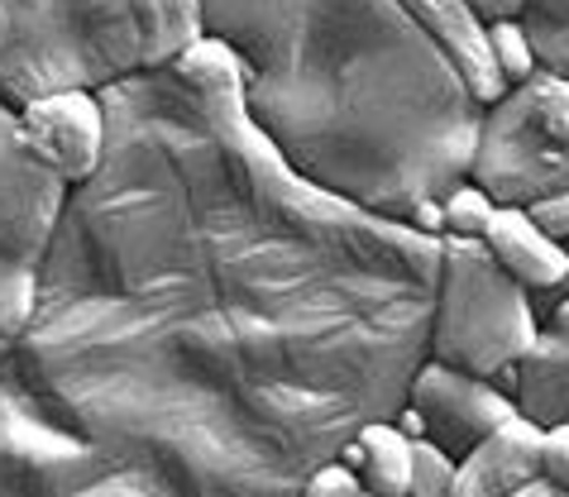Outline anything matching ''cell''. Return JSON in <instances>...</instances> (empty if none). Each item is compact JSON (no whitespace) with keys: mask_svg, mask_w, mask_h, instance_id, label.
Here are the masks:
<instances>
[{"mask_svg":"<svg viewBox=\"0 0 569 497\" xmlns=\"http://www.w3.org/2000/svg\"><path fill=\"white\" fill-rule=\"evenodd\" d=\"M110 143L68 191L0 368L172 497H297L426 364L440 239L282 163L244 87H106Z\"/></svg>","mask_w":569,"mask_h":497,"instance_id":"cell-1","label":"cell"},{"mask_svg":"<svg viewBox=\"0 0 569 497\" xmlns=\"http://www.w3.org/2000/svg\"><path fill=\"white\" fill-rule=\"evenodd\" d=\"M244 110L297 178L407 220L465 178L483 106L402 0H207Z\"/></svg>","mask_w":569,"mask_h":497,"instance_id":"cell-2","label":"cell"},{"mask_svg":"<svg viewBox=\"0 0 569 497\" xmlns=\"http://www.w3.org/2000/svg\"><path fill=\"white\" fill-rule=\"evenodd\" d=\"M134 72L130 0H0V106L106 91Z\"/></svg>","mask_w":569,"mask_h":497,"instance_id":"cell-3","label":"cell"},{"mask_svg":"<svg viewBox=\"0 0 569 497\" xmlns=\"http://www.w3.org/2000/svg\"><path fill=\"white\" fill-rule=\"evenodd\" d=\"M541 330L536 297L498 268L483 239H440L426 359L493 378L512 392V368Z\"/></svg>","mask_w":569,"mask_h":497,"instance_id":"cell-4","label":"cell"},{"mask_svg":"<svg viewBox=\"0 0 569 497\" xmlns=\"http://www.w3.org/2000/svg\"><path fill=\"white\" fill-rule=\"evenodd\" d=\"M0 497H172L144 469L53 421L0 368Z\"/></svg>","mask_w":569,"mask_h":497,"instance_id":"cell-5","label":"cell"},{"mask_svg":"<svg viewBox=\"0 0 569 497\" xmlns=\"http://www.w3.org/2000/svg\"><path fill=\"white\" fill-rule=\"evenodd\" d=\"M465 178L479 182L498 206H527L546 191H569V82L536 72L483 106Z\"/></svg>","mask_w":569,"mask_h":497,"instance_id":"cell-6","label":"cell"},{"mask_svg":"<svg viewBox=\"0 0 569 497\" xmlns=\"http://www.w3.org/2000/svg\"><path fill=\"white\" fill-rule=\"evenodd\" d=\"M62 201L68 187L24 153L14 110L0 106V359H10L29 326Z\"/></svg>","mask_w":569,"mask_h":497,"instance_id":"cell-7","label":"cell"},{"mask_svg":"<svg viewBox=\"0 0 569 497\" xmlns=\"http://www.w3.org/2000/svg\"><path fill=\"white\" fill-rule=\"evenodd\" d=\"M24 153L62 187H82L101 168L110 143V116L101 91H49L14 110Z\"/></svg>","mask_w":569,"mask_h":497,"instance_id":"cell-8","label":"cell"},{"mask_svg":"<svg viewBox=\"0 0 569 497\" xmlns=\"http://www.w3.org/2000/svg\"><path fill=\"white\" fill-rule=\"evenodd\" d=\"M402 407H412L417 421H421V436L455 459L465 450H473L488 430H498L502 421L517 416V402L502 382L473 378V374H460V368H446V364H431V359H426L412 374V382H407Z\"/></svg>","mask_w":569,"mask_h":497,"instance_id":"cell-9","label":"cell"},{"mask_svg":"<svg viewBox=\"0 0 569 497\" xmlns=\"http://www.w3.org/2000/svg\"><path fill=\"white\" fill-rule=\"evenodd\" d=\"M512 402L541 430L569 421V292L556 297L531 349L512 368Z\"/></svg>","mask_w":569,"mask_h":497,"instance_id":"cell-10","label":"cell"},{"mask_svg":"<svg viewBox=\"0 0 569 497\" xmlns=\"http://www.w3.org/2000/svg\"><path fill=\"white\" fill-rule=\"evenodd\" d=\"M402 10L417 20V29L440 48V58L465 77L469 96L479 106H493L502 91V77L488 53V24L473 14L465 0H402Z\"/></svg>","mask_w":569,"mask_h":497,"instance_id":"cell-11","label":"cell"},{"mask_svg":"<svg viewBox=\"0 0 569 497\" xmlns=\"http://www.w3.org/2000/svg\"><path fill=\"white\" fill-rule=\"evenodd\" d=\"M541 436L546 430L521 411L488 430L473 450L455 459V497H508L521 484L541 478Z\"/></svg>","mask_w":569,"mask_h":497,"instance_id":"cell-12","label":"cell"},{"mask_svg":"<svg viewBox=\"0 0 569 497\" xmlns=\"http://www.w3.org/2000/svg\"><path fill=\"white\" fill-rule=\"evenodd\" d=\"M483 245L498 268L517 278L531 297H560L569 287V249L536 230L521 206H498L483 230Z\"/></svg>","mask_w":569,"mask_h":497,"instance_id":"cell-13","label":"cell"},{"mask_svg":"<svg viewBox=\"0 0 569 497\" xmlns=\"http://www.w3.org/2000/svg\"><path fill=\"white\" fill-rule=\"evenodd\" d=\"M340 464H350L359 474L363 493L378 497H407V484H412V464H417V440L407 430L383 416V421H363L345 450L336 455Z\"/></svg>","mask_w":569,"mask_h":497,"instance_id":"cell-14","label":"cell"},{"mask_svg":"<svg viewBox=\"0 0 569 497\" xmlns=\"http://www.w3.org/2000/svg\"><path fill=\"white\" fill-rule=\"evenodd\" d=\"M139 72H168L187 48L207 39V0H130Z\"/></svg>","mask_w":569,"mask_h":497,"instance_id":"cell-15","label":"cell"},{"mask_svg":"<svg viewBox=\"0 0 569 497\" xmlns=\"http://www.w3.org/2000/svg\"><path fill=\"white\" fill-rule=\"evenodd\" d=\"M521 24L536 48V68L569 82V0H527Z\"/></svg>","mask_w":569,"mask_h":497,"instance_id":"cell-16","label":"cell"},{"mask_svg":"<svg viewBox=\"0 0 569 497\" xmlns=\"http://www.w3.org/2000/svg\"><path fill=\"white\" fill-rule=\"evenodd\" d=\"M493 211H498V201L488 197L479 182H469V178H460L446 191V197H440V220H446L450 239H483ZM446 235H440V239H446Z\"/></svg>","mask_w":569,"mask_h":497,"instance_id":"cell-17","label":"cell"},{"mask_svg":"<svg viewBox=\"0 0 569 497\" xmlns=\"http://www.w3.org/2000/svg\"><path fill=\"white\" fill-rule=\"evenodd\" d=\"M488 53H493V68L502 77V87H521L527 77H536V48L527 39V24L521 20H498L488 24Z\"/></svg>","mask_w":569,"mask_h":497,"instance_id":"cell-18","label":"cell"},{"mask_svg":"<svg viewBox=\"0 0 569 497\" xmlns=\"http://www.w3.org/2000/svg\"><path fill=\"white\" fill-rule=\"evenodd\" d=\"M407 497H455V455H446L431 440H417V464Z\"/></svg>","mask_w":569,"mask_h":497,"instance_id":"cell-19","label":"cell"},{"mask_svg":"<svg viewBox=\"0 0 569 497\" xmlns=\"http://www.w3.org/2000/svg\"><path fill=\"white\" fill-rule=\"evenodd\" d=\"M297 497H363V484H359V474L350 469V464L326 459V464H316V469L302 478Z\"/></svg>","mask_w":569,"mask_h":497,"instance_id":"cell-20","label":"cell"},{"mask_svg":"<svg viewBox=\"0 0 569 497\" xmlns=\"http://www.w3.org/2000/svg\"><path fill=\"white\" fill-rule=\"evenodd\" d=\"M521 211L531 216V226L541 235H550L556 245L569 249V191H546V197H536V201L521 206Z\"/></svg>","mask_w":569,"mask_h":497,"instance_id":"cell-21","label":"cell"},{"mask_svg":"<svg viewBox=\"0 0 569 497\" xmlns=\"http://www.w3.org/2000/svg\"><path fill=\"white\" fill-rule=\"evenodd\" d=\"M541 478H550L556 488L569 493V421L565 426H546V436H541Z\"/></svg>","mask_w":569,"mask_h":497,"instance_id":"cell-22","label":"cell"},{"mask_svg":"<svg viewBox=\"0 0 569 497\" xmlns=\"http://www.w3.org/2000/svg\"><path fill=\"white\" fill-rule=\"evenodd\" d=\"M465 6L479 14L483 24H498V20H521V10H527V0H465Z\"/></svg>","mask_w":569,"mask_h":497,"instance_id":"cell-23","label":"cell"},{"mask_svg":"<svg viewBox=\"0 0 569 497\" xmlns=\"http://www.w3.org/2000/svg\"><path fill=\"white\" fill-rule=\"evenodd\" d=\"M508 497H569L565 488H556L550 478H531V484H521L517 493H508Z\"/></svg>","mask_w":569,"mask_h":497,"instance_id":"cell-24","label":"cell"},{"mask_svg":"<svg viewBox=\"0 0 569 497\" xmlns=\"http://www.w3.org/2000/svg\"><path fill=\"white\" fill-rule=\"evenodd\" d=\"M363 497H378V493H363Z\"/></svg>","mask_w":569,"mask_h":497,"instance_id":"cell-25","label":"cell"},{"mask_svg":"<svg viewBox=\"0 0 569 497\" xmlns=\"http://www.w3.org/2000/svg\"><path fill=\"white\" fill-rule=\"evenodd\" d=\"M565 292H569V287H565Z\"/></svg>","mask_w":569,"mask_h":497,"instance_id":"cell-26","label":"cell"}]
</instances>
